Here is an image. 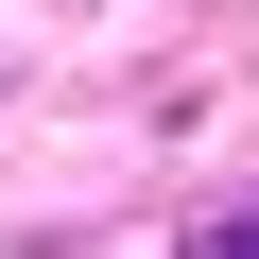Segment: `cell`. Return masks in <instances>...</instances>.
Instances as JSON below:
<instances>
[{"mask_svg":"<svg viewBox=\"0 0 259 259\" xmlns=\"http://www.w3.org/2000/svg\"><path fill=\"white\" fill-rule=\"evenodd\" d=\"M173 259H259V207H242V225H190Z\"/></svg>","mask_w":259,"mask_h":259,"instance_id":"cell-1","label":"cell"}]
</instances>
